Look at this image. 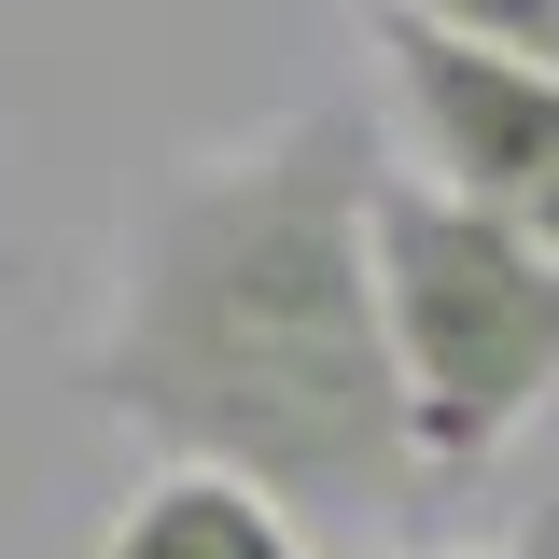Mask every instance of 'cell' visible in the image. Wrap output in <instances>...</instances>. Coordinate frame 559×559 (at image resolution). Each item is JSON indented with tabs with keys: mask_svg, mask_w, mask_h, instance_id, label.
<instances>
[{
	"mask_svg": "<svg viewBox=\"0 0 559 559\" xmlns=\"http://www.w3.org/2000/svg\"><path fill=\"white\" fill-rule=\"evenodd\" d=\"M364 252H378V322H392L419 462L433 476L503 462L559 406V266L476 197H448L433 168H378Z\"/></svg>",
	"mask_w": 559,
	"mask_h": 559,
	"instance_id": "7a4b0ae2",
	"label": "cell"
},
{
	"mask_svg": "<svg viewBox=\"0 0 559 559\" xmlns=\"http://www.w3.org/2000/svg\"><path fill=\"white\" fill-rule=\"evenodd\" d=\"M364 197H378L364 112H280L266 140L168 168L127 210L84 392L154 462H224L294 518L419 503L433 462L406 433Z\"/></svg>",
	"mask_w": 559,
	"mask_h": 559,
	"instance_id": "6da1fadb",
	"label": "cell"
},
{
	"mask_svg": "<svg viewBox=\"0 0 559 559\" xmlns=\"http://www.w3.org/2000/svg\"><path fill=\"white\" fill-rule=\"evenodd\" d=\"M378 57H392V112H406L419 168H433L448 197H476L489 224H518L559 266V70L448 43V28H419V14H378Z\"/></svg>",
	"mask_w": 559,
	"mask_h": 559,
	"instance_id": "3957f363",
	"label": "cell"
},
{
	"mask_svg": "<svg viewBox=\"0 0 559 559\" xmlns=\"http://www.w3.org/2000/svg\"><path fill=\"white\" fill-rule=\"evenodd\" d=\"M84 559H308V532H294L280 489L224 476V462H154Z\"/></svg>",
	"mask_w": 559,
	"mask_h": 559,
	"instance_id": "277c9868",
	"label": "cell"
},
{
	"mask_svg": "<svg viewBox=\"0 0 559 559\" xmlns=\"http://www.w3.org/2000/svg\"><path fill=\"white\" fill-rule=\"evenodd\" d=\"M378 14H419L448 43H489V57H546L559 70V0H378Z\"/></svg>",
	"mask_w": 559,
	"mask_h": 559,
	"instance_id": "5b68a950",
	"label": "cell"
},
{
	"mask_svg": "<svg viewBox=\"0 0 559 559\" xmlns=\"http://www.w3.org/2000/svg\"><path fill=\"white\" fill-rule=\"evenodd\" d=\"M433 559H559V532H503V546H433Z\"/></svg>",
	"mask_w": 559,
	"mask_h": 559,
	"instance_id": "8992f818",
	"label": "cell"
}]
</instances>
